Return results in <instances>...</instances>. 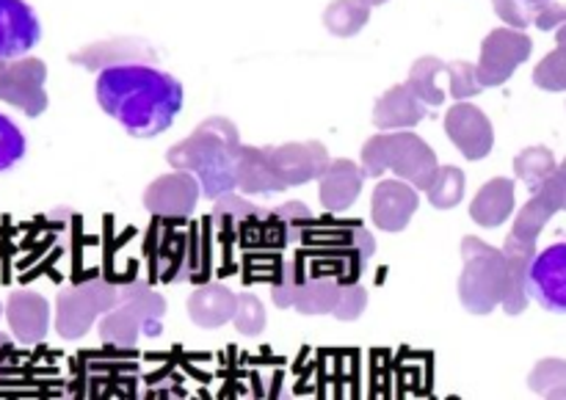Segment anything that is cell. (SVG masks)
<instances>
[{
  "instance_id": "6da1fadb",
  "label": "cell",
  "mask_w": 566,
  "mask_h": 400,
  "mask_svg": "<svg viewBox=\"0 0 566 400\" xmlns=\"http://www.w3.org/2000/svg\"><path fill=\"white\" fill-rule=\"evenodd\" d=\"M94 94L99 108L133 138H155L169 130L186 99L182 83L175 75L138 61L103 66Z\"/></svg>"
},
{
  "instance_id": "7a4b0ae2",
  "label": "cell",
  "mask_w": 566,
  "mask_h": 400,
  "mask_svg": "<svg viewBox=\"0 0 566 400\" xmlns=\"http://www.w3.org/2000/svg\"><path fill=\"white\" fill-rule=\"evenodd\" d=\"M464 257L468 271L462 280V302L475 315L492 313L506 293V257L475 238L464 241Z\"/></svg>"
},
{
  "instance_id": "3957f363",
  "label": "cell",
  "mask_w": 566,
  "mask_h": 400,
  "mask_svg": "<svg viewBox=\"0 0 566 400\" xmlns=\"http://www.w3.org/2000/svg\"><path fill=\"white\" fill-rule=\"evenodd\" d=\"M525 291L547 313L566 315V243H556L542 254H534L525 276Z\"/></svg>"
},
{
  "instance_id": "277c9868",
  "label": "cell",
  "mask_w": 566,
  "mask_h": 400,
  "mask_svg": "<svg viewBox=\"0 0 566 400\" xmlns=\"http://www.w3.org/2000/svg\"><path fill=\"white\" fill-rule=\"evenodd\" d=\"M42 39V22L25 0H0V64L31 53Z\"/></svg>"
},
{
  "instance_id": "5b68a950",
  "label": "cell",
  "mask_w": 566,
  "mask_h": 400,
  "mask_svg": "<svg viewBox=\"0 0 566 400\" xmlns=\"http://www.w3.org/2000/svg\"><path fill=\"white\" fill-rule=\"evenodd\" d=\"M528 36H520V33L509 31L492 33L484 50V64H481V83H486V86L503 83L514 70H517V64H523V61L528 59Z\"/></svg>"
},
{
  "instance_id": "8992f818",
  "label": "cell",
  "mask_w": 566,
  "mask_h": 400,
  "mask_svg": "<svg viewBox=\"0 0 566 400\" xmlns=\"http://www.w3.org/2000/svg\"><path fill=\"white\" fill-rule=\"evenodd\" d=\"M536 254V243L517 241L509 235L503 257H506V293H503V307L509 315H520L528 304V291H525V276H528V265Z\"/></svg>"
},
{
  "instance_id": "52a82bcc",
  "label": "cell",
  "mask_w": 566,
  "mask_h": 400,
  "mask_svg": "<svg viewBox=\"0 0 566 400\" xmlns=\"http://www.w3.org/2000/svg\"><path fill=\"white\" fill-rule=\"evenodd\" d=\"M448 133L464 158L481 160L492 149V127L475 108H457L448 116Z\"/></svg>"
},
{
  "instance_id": "ba28073f",
  "label": "cell",
  "mask_w": 566,
  "mask_h": 400,
  "mask_svg": "<svg viewBox=\"0 0 566 400\" xmlns=\"http://www.w3.org/2000/svg\"><path fill=\"white\" fill-rule=\"evenodd\" d=\"M512 210H514V182L497 177V180H492L490 186L481 188V193L475 197L470 213H473L475 224L501 227L503 221L512 215Z\"/></svg>"
},
{
  "instance_id": "9c48e42d",
  "label": "cell",
  "mask_w": 566,
  "mask_h": 400,
  "mask_svg": "<svg viewBox=\"0 0 566 400\" xmlns=\"http://www.w3.org/2000/svg\"><path fill=\"white\" fill-rule=\"evenodd\" d=\"M556 213H558L556 204H553L542 191H534V199H531V202L517 213L512 238H517V241H525V243H536L539 232L545 230V224Z\"/></svg>"
},
{
  "instance_id": "30bf717a",
  "label": "cell",
  "mask_w": 566,
  "mask_h": 400,
  "mask_svg": "<svg viewBox=\"0 0 566 400\" xmlns=\"http://www.w3.org/2000/svg\"><path fill=\"white\" fill-rule=\"evenodd\" d=\"M357 191L359 177L352 164H335L329 175L324 171V191H321V197H324V204H329L332 210H340L346 204H352Z\"/></svg>"
},
{
  "instance_id": "8fae6325",
  "label": "cell",
  "mask_w": 566,
  "mask_h": 400,
  "mask_svg": "<svg viewBox=\"0 0 566 400\" xmlns=\"http://www.w3.org/2000/svg\"><path fill=\"white\" fill-rule=\"evenodd\" d=\"M556 169V158H553L551 149L545 147L525 149V152H520L517 160H514V171H517V177L531 188V191H536V188H539Z\"/></svg>"
},
{
  "instance_id": "7c38bea8",
  "label": "cell",
  "mask_w": 566,
  "mask_h": 400,
  "mask_svg": "<svg viewBox=\"0 0 566 400\" xmlns=\"http://www.w3.org/2000/svg\"><path fill=\"white\" fill-rule=\"evenodd\" d=\"M426 191H429V199L434 208H453V204H459V199H462L464 193V175L459 169H437L434 177H431V182L426 186Z\"/></svg>"
},
{
  "instance_id": "4fadbf2b",
  "label": "cell",
  "mask_w": 566,
  "mask_h": 400,
  "mask_svg": "<svg viewBox=\"0 0 566 400\" xmlns=\"http://www.w3.org/2000/svg\"><path fill=\"white\" fill-rule=\"evenodd\" d=\"M415 208H418V197H415L412 191L403 193L401 202H387V197H381V193L376 191L374 213L376 224H379L381 230H403Z\"/></svg>"
},
{
  "instance_id": "5bb4252c",
  "label": "cell",
  "mask_w": 566,
  "mask_h": 400,
  "mask_svg": "<svg viewBox=\"0 0 566 400\" xmlns=\"http://www.w3.org/2000/svg\"><path fill=\"white\" fill-rule=\"evenodd\" d=\"M531 390L547 398H566V362L564 359H545L531 373Z\"/></svg>"
},
{
  "instance_id": "9a60e30c",
  "label": "cell",
  "mask_w": 566,
  "mask_h": 400,
  "mask_svg": "<svg viewBox=\"0 0 566 400\" xmlns=\"http://www.w3.org/2000/svg\"><path fill=\"white\" fill-rule=\"evenodd\" d=\"M28 141L22 136V130L17 127L14 119H9L6 114H0V171H9L25 158Z\"/></svg>"
},
{
  "instance_id": "2e32d148",
  "label": "cell",
  "mask_w": 566,
  "mask_h": 400,
  "mask_svg": "<svg viewBox=\"0 0 566 400\" xmlns=\"http://www.w3.org/2000/svg\"><path fill=\"white\" fill-rule=\"evenodd\" d=\"M534 81L547 92H564L566 88V50L558 48L556 53L547 55L539 66H536Z\"/></svg>"
},
{
  "instance_id": "e0dca14e",
  "label": "cell",
  "mask_w": 566,
  "mask_h": 400,
  "mask_svg": "<svg viewBox=\"0 0 566 400\" xmlns=\"http://www.w3.org/2000/svg\"><path fill=\"white\" fill-rule=\"evenodd\" d=\"M536 191L545 193V197L556 204V210H566V171L562 169V166H558V169L553 171V175L547 177L539 188H536Z\"/></svg>"
},
{
  "instance_id": "ac0fdd59",
  "label": "cell",
  "mask_w": 566,
  "mask_h": 400,
  "mask_svg": "<svg viewBox=\"0 0 566 400\" xmlns=\"http://www.w3.org/2000/svg\"><path fill=\"white\" fill-rule=\"evenodd\" d=\"M497 9H501V14L506 17L512 25H528L531 22V11L536 9L531 0H497Z\"/></svg>"
},
{
  "instance_id": "d6986e66",
  "label": "cell",
  "mask_w": 566,
  "mask_h": 400,
  "mask_svg": "<svg viewBox=\"0 0 566 400\" xmlns=\"http://www.w3.org/2000/svg\"><path fill=\"white\" fill-rule=\"evenodd\" d=\"M558 22H566V9L564 6H556V3H545L542 6V11L536 14V25L545 28V31H551V28H556Z\"/></svg>"
},
{
  "instance_id": "ffe728a7",
  "label": "cell",
  "mask_w": 566,
  "mask_h": 400,
  "mask_svg": "<svg viewBox=\"0 0 566 400\" xmlns=\"http://www.w3.org/2000/svg\"><path fill=\"white\" fill-rule=\"evenodd\" d=\"M558 44H562V50H566V25L562 28V33H558Z\"/></svg>"
},
{
  "instance_id": "44dd1931",
  "label": "cell",
  "mask_w": 566,
  "mask_h": 400,
  "mask_svg": "<svg viewBox=\"0 0 566 400\" xmlns=\"http://www.w3.org/2000/svg\"><path fill=\"white\" fill-rule=\"evenodd\" d=\"M531 3H534V6H545V3H551V0H531Z\"/></svg>"
},
{
  "instance_id": "7402d4cb",
  "label": "cell",
  "mask_w": 566,
  "mask_h": 400,
  "mask_svg": "<svg viewBox=\"0 0 566 400\" xmlns=\"http://www.w3.org/2000/svg\"><path fill=\"white\" fill-rule=\"evenodd\" d=\"M562 169H564V171H566V160H564V164H562Z\"/></svg>"
}]
</instances>
